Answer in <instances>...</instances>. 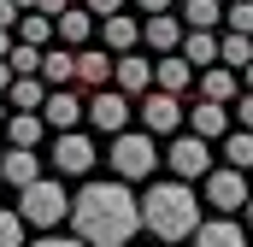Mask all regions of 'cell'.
Here are the masks:
<instances>
[{
    "mask_svg": "<svg viewBox=\"0 0 253 247\" xmlns=\"http://www.w3.org/2000/svg\"><path fill=\"white\" fill-rule=\"evenodd\" d=\"M65 6H77V0H36V12H42V18H59Z\"/></svg>",
    "mask_w": 253,
    "mask_h": 247,
    "instance_id": "34",
    "label": "cell"
},
{
    "mask_svg": "<svg viewBox=\"0 0 253 247\" xmlns=\"http://www.w3.org/2000/svg\"><path fill=\"white\" fill-rule=\"evenodd\" d=\"M71 230L83 247H129L141 230V194H129V183H83L71 194Z\"/></svg>",
    "mask_w": 253,
    "mask_h": 247,
    "instance_id": "1",
    "label": "cell"
},
{
    "mask_svg": "<svg viewBox=\"0 0 253 247\" xmlns=\"http://www.w3.org/2000/svg\"><path fill=\"white\" fill-rule=\"evenodd\" d=\"M165 165L177 171V183H194V177H206L212 171V141H200V135H177L171 147H165Z\"/></svg>",
    "mask_w": 253,
    "mask_h": 247,
    "instance_id": "8",
    "label": "cell"
},
{
    "mask_svg": "<svg viewBox=\"0 0 253 247\" xmlns=\"http://www.w3.org/2000/svg\"><path fill=\"white\" fill-rule=\"evenodd\" d=\"M129 6H135V12H147V18H153V12H171V0H129Z\"/></svg>",
    "mask_w": 253,
    "mask_h": 247,
    "instance_id": "37",
    "label": "cell"
},
{
    "mask_svg": "<svg viewBox=\"0 0 253 247\" xmlns=\"http://www.w3.org/2000/svg\"><path fill=\"white\" fill-rule=\"evenodd\" d=\"M112 65H118V53L106 59V47H77V82L94 94V88H112Z\"/></svg>",
    "mask_w": 253,
    "mask_h": 247,
    "instance_id": "15",
    "label": "cell"
},
{
    "mask_svg": "<svg viewBox=\"0 0 253 247\" xmlns=\"http://www.w3.org/2000/svg\"><path fill=\"white\" fill-rule=\"evenodd\" d=\"M112 171H118V183H141V177H153V165L165 159L159 147H153V135L147 129H118L112 135Z\"/></svg>",
    "mask_w": 253,
    "mask_h": 247,
    "instance_id": "3",
    "label": "cell"
},
{
    "mask_svg": "<svg viewBox=\"0 0 253 247\" xmlns=\"http://www.w3.org/2000/svg\"><path fill=\"white\" fill-rule=\"evenodd\" d=\"M129 112H135V100H129V94H118V88H94V94H83V118L94 124L100 135L129 129Z\"/></svg>",
    "mask_w": 253,
    "mask_h": 247,
    "instance_id": "6",
    "label": "cell"
},
{
    "mask_svg": "<svg viewBox=\"0 0 253 247\" xmlns=\"http://www.w3.org/2000/svg\"><path fill=\"white\" fill-rule=\"evenodd\" d=\"M183 30H218L224 24V0H183Z\"/></svg>",
    "mask_w": 253,
    "mask_h": 247,
    "instance_id": "25",
    "label": "cell"
},
{
    "mask_svg": "<svg viewBox=\"0 0 253 247\" xmlns=\"http://www.w3.org/2000/svg\"><path fill=\"white\" fill-rule=\"evenodd\" d=\"M248 224H253V194H248Z\"/></svg>",
    "mask_w": 253,
    "mask_h": 247,
    "instance_id": "42",
    "label": "cell"
},
{
    "mask_svg": "<svg viewBox=\"0 0 253 247\" xmlns=\"http://www.w3.org/2000/svg\"><path fill=\"white\" fill-rule=\"evenodd\" d=\"M253 59V36H218V65H230V71H242V65Z\"/></svg>",
    "mask_w": 253,
    "mask_h": 247,
    "instance_id": "27",
    "label": "cell"
},
{
    "mask_svg": "<svg viewBox=\"0 0 253 247\" xmlns=\"http://www.w3.org/2000/svg\"><path fill=\"white\" fill-rule=\"evenodd\" d=\"M194 82V65L183 59V53H159L153 59V88H165V94H183Z\"/></svg>",
    "mask_w": 253,
    "mask_h": 247,
    "instance_id": "20",
    "label": "cell"
},
{
    "mask_svg": "<svg viewBox=\"0 0 253 247\" xmlns=\"http://www.w3.org/2000/svg\"><path fill=\"white\" fill-rule=\"evenodd\" d=\"M0 247H24V218L0 206Z\"/></svg>",
    "mask_w": 253,
    "mask_h": 247,
    "instance_id": "31",
    "label": "cell"
},
{
    "mask_svg": "<svg viewBox=\"0 0 253 247\" xmlns=\"http://www.w3.org/2000/svg\"><path fill=\"white\" fill-rule=\"evenodd\" d=\"M53 171L59 177H88L94 171V141L83 135V129H65V135H53Z\"/></svg>",
    "mask_w": 253,
    "mask_h": 247,
    "instance_id": "9",
    "label": "cell"
},
{
    "mask_svg": "<svg viewBox=\"0 0 253 247\" xmlns=\"http://www.w3.org/2000/svg\"><path fill=\"white\" fill-rule=\"evenodd\" d=\"M141 230H153L159 242H189L200 230V200L189 183H153L141 194Z\"/></svg>",
    "mask_w": 253,
    "mask_h": 247,
    "instance_id": "2",
    "label": "cell"
},
{
    "mask_svg": "<svg viewBox=\"0 0 253 247\" xmlns=\"http://www.w3.org/2000/svg\"><path fill=\"white\" fill-rule=\"evenodd\" d=\"M47 171H42V153H30V147H6L0 153V188H30L42 183Z\"/></svg>",
    "mask_w": 253,
    "mask_h": 247,
    "instance_id": "11",
    "label": "cell"
},
{
    "mask_svg": "<svg viewBox=\"0 0 253 247\" xmlns=\"http://www.w3.org/2000/svg\"><path fill=\"white\" fill-rule=\"evenodd\" d=\"M224 30L230 36H253V0H230L224 6Z\"/></svg>",
    "mask_w": 253,
    "mask_h": 247,
    "instance_id": "30",
    "label": "cell"
},
{
    "mask_svg": "<svg viewBox=\"0 0 253 247\" xmlns=\"http://www.w3.org/2000/svg\"><path fill=\"white\" fill-rule=\"evenodd\" d=\"M194 82H200V100H218V106H230L242 94V77L230 65H206V71H194Z\"/></svg>",
    "mask_w": 253,
    "mask_h": 247,
    "instance_id": "17",
    "label": "cell"
},
{
    "mask_svg": "<svg viewBox=\"0 0 253 247\" xmlns=\"http://www.w3.org/2000/svg\"><path fill=\"white\" fill-rule=\"evenodd\" d=\"M236 77H242V88H248V94H253V59L242 65V71H236Z\"/></svg>",
    "mask_w": 253,
    "mask_h": 247,
    "instance_id": "38",
    "label": "cell"
},
{
    "mask_svg": "<svg viewBox=\"0 0 253 247\" xmlns=\"http://www.w3.org/2000/svg\"><path fill=\"white\" fill-rule=\"evenodd\" d=\"M42 53H47V47H30V41H12V53H6V65H12V77H42Z\"/></svg>",
    "mask_w": 253,
    "mask_h": 247,
    "instance_id": "29",
    "label": "cell"
},
{
    "mask_svg": "<svg viewBox=\"0 0 253 247\" xmlns=\"http://www.w3.org/2000/svg\"><path fill=\"white\" fill-rule=\"evenodd\" d=\"M183 129L200 135V141H224L236 124H230V106H218V100H194L189 112H183Z\"/></svg>",
    "mask_w": 253,
    "mask_h": 247,
    "instance_id": "10",
    "label": "cell"
},
{
    "mask_svg": "<svg viewBox=\"0 0 253 247\" xmlns=\"http://www.w3.org/2000/svg\"><path fill=\"white\" fill-rule=\"evenodd\" d=\"M42 82H47V88H71V82H77V53L53 41V47L42 53Z\"/></svg>",
    "mask_w": 253,
    "mask_h": 247,
    "instance_id": "22",
    "label": "cell"
},
{
    "mask_svg": "<svg viewBox=\"0 0 253 247\" xmlns=\"http://www.w3.org/2000/svg\"><path fill=\"white\" fill-rule=\"evenodd\" d=\"M141 41H147L153 53H177V47H183V18H177V12H153V18L141 24Z\"/></svg>",
    "mask_w": 253,
    "mask_h": 247,
    "instance_id": "16",
    "label": "cell"
},
{
    "mask_svg": "<svg viewBox=\"0 0 253 247\" xmlns=\"http://www.w3.org/2000/svg\"><path fill=\"white\" fill-rule=\"evenodd\" d=\"M194 71H206V65H218V30H183V47H177Z\"/></svg>",
    "mask_w": 253,
    "mask_h": 247,
    "instance_id": "23",
    "label": "cell"
},
{
    "mask_svg": "<svg viewBox=\"0 0 253 247\" xmlns=\"http://www.w3.org/2000/svg\"><path fill=\"white\" fill-rule=\"evenodd\" d=\"M83 6H88V18H94V24H100V18H112V12H124V0H83Z\"/></svg>",
    "mask_w": 253,
    "mask_h": 247,
    "instance_id": "33",
    "label": "cell"
},
{
    "mask_svg": "<svg viewBox=\"0 0 253 247\" xmlns=\"http://www.w3.org/2000/svg\"><path fill=\"white\" fill-rule=\"evenodd\" d=\"M135 112H141V129L159 141V135H183V112H189V106H183L177 94H165V88H147V94L135 100Z\"/></svg>",
    "mask_w": 253,
    "mask_h": 247,
    "instance_id": "5",
    "label": "cell"
},
{
    "mask_svg": "<svg viewBox=\"0 0 253 247\" xmlns=\"http://www.w3.org/2000/svg\"><path fill=\"white\" fill-rule=\"evenodd\" d=\"M230 124H236V129H253V94H248V88L230 100Z\"/></svg>",
    "mask_w": 253,
    "mask_h": 247,
    "instance_id": "32",
    "label": "cell"
},
{
    "mask_svg": "<svg viewBox=\"0 0 253 247\" xmlns=\"http://www.w3.org/2000/svg\"><path fill=\"white\" fill-rule=\"evenodd\" d=\"M194 247H248V230L236 224V218H212V224H200L189 236Z\"/></svg>",
    "mask_w": 253,
    "mask_h": 247,
    "instance_id": "21",
    "label": "cell"
},
{
    "mask_svg": "<svg viewBox=\"0 0 253 247\" xmlns=\"http://www.w3.org/2000/svg\"><path fill=\"white\" fill-rule=\"evenodd\" d=\"M42 100H47V82L42 77H12V88H6V106L12 112H42Z\"/></svg>",
    "mask_w": 253,
    "mask_h": 247,
    "instance_id": "24",
    "label": "cell"
},
{
    "mask_svg": "<svg viewBox=\"0 0 253 247\" xmlns=\"http://www.w3.org/2000/svg\"><path fill=\"white\" fill-rule=\"evenodd\" d=\"M0 129H6V135H0L6 147H30V153H36V147H42V135H47L42 112H12V118L0 124Z\"/></svg>",
    "mask_w": 253,
    "mask_h": 247,
    "instance_id": "19",
    "label": "cell"
},
{
    "mask_svg": "<svg viewBox=\"0 0 253 247\" xmlns=\"http://www.w3.org/2000/svg\"><path fill=\"white\" fill-rule=\"evenodd\" d=\"M18 218L24 224H42V230H53L59 218H71V194L59 188V177H42V183L18 188Z\"/></svg>",
    "mask_w": 253,
    "mask_h": 247,
    "instance_id": "4",
    "label": "cell"
},
{
    "mask_svg": "<svg viewBox=\"0 0 253 247\" xmlns=\"http://www.w3.org/2000/svg\"><path fill=\"white\" fill-rule=\"evenodd\" d=\"M224 6H230V0H224Z\"/></svg>",
    "mask_w": 253,
    "mask_h": 247,
    "instance_id": "44",
    "label": "cell"
},
{
    "mask_svg": "<svg viewBox=\"0 0 253 247\" xmlns=\"http://www.w3.org/2000/svg\"><path fill=\"white\" fill-rule=\"evenodd\" d=\"M0 153H6V141H0Z\"/></svg>",
    "mask_w": 253,
    "mask_h": 247,
    "instance_id": "43",
    "label": "cell"
},
{
    "mask_svg": "<svg viewBox=\"0 0 253 247\" xmlns=\"http://www.w3.org/2000/svg\"><path fill=\"white\" fill-rule=\"evenodd\" d=\"M77 118H83V94H71V88H47V100H42V124H47L53 135H65V129H77Z\"/></svg>",
    "mask_w": 253,
    "mask_h": 247,
    "instance_id": "13",
    "label": "cell"
},
{
    "mask_svg": "<svg viewBox=\"0 0 253 247\" xmlns=\"http://www.w3.org/2000/svg\"><path fill=\"white\" fill-rule=\"evenodd\" d=\"M6 53H12V30H0V59H6Z\"/></svg>",
    "mask_w": 253,
    "mask_h": 247,
    "instance_id": "40",
    "label": "cell"
},
{
    "mask_svg": "<svg viewBox=\"0 0 253 247\" xmlns=\"http://www.w3.org/2000/svg\"><path fill=\"white\" fill-rule=\"evenodd\" d=\"M200 188H206V206H212V212H224V218L248 206V171L218 165V171H206V177H200Z\"/></svg>",
    "mask_w": 253,
    "mask_h": 247,
    "instance_id": "7",
    "label": "cell"
},
{
    "mask_svg": "<svg viewBox=\"0 0 253 247\" xmlns=\"http://www.w3.org/2000/svg\"><path fill=\"white\" fill-rule=\"evenodd\" d=\"M112 88L129 94V100H141V94L153 88V59H141V53H118V65H112Z\"/></svg>",
    "mask_w": 253,
    "mask_h": 247,
    "instance_id": "12",
    "label": "cell"
},
{
    "mask_svg": "<svg viewBox=\"0 0 253 247\" xmlns=\"http://www.w3.org/2000/svg\"><path fill=\"white\" fill-rule=\"evenodd\" d=\"M6 88H12V65L0 59V94H6Z\"/></svg>",
    "mask_w": 253,
    "mask_h": 247,
    "instance_id": "39",
    "label": "cell"
},
{
    "mask_svg": "<svg viewBox=\"0 0 253 247\" xmlns=\"http://www.w3.org/2000/svg\"><path fill=\"white\" fill-rule=\"evenodd\" d=\"M6 118H12V106H6V94H0V124H6Z\"/></svg>",
    "mask_w": 253,
    "mask_h": 247,
    "instance_id": "41",
    "label": "cell"
},
{
    "mask_svg": "<svg viewBox=\"0 0 253 247\" xmlns=\"http://www.w3.org/2000/svg\"><path fill=\"white\" fill-rule=\"evenodd\" d=\"M88 36H94V18H88V6H83V0H77V6H65L59 18H53V41L71 47V53H77V47H88Z\"/></svg>",
    "mask_w": 253,
    "mask_h": 247,
    "instance_id": "14",
    "label": "cell"
},
{
    "mask_svg": "<svg viewBox=\"0 0 253 247\" xmlns=\"http://www.w3.org/2000/svg\"><path fill=\"white\" fill-rule=\"evenodd\" d=\"M94 30H100L106 53H135V41H141V24H135L129 12H112V18H100Z\"/></svg>",
    "mask_w": 253,
    "mask_h": 247,
    "instance_id": "18",
    "label": "cell"
},
{
    "mask_svg": "<svg viewBox=\"0 0 253 247\" xmlns=\"http://www.w3.org/2000/svg\"><path fill=\"white\" fill-rule=\"evenodd\" d=\"M18 18H24V12H18V6H12V0H0V30H12V24H18Z\"/></svg>",
    "mask_w": 253,
    "mask_h": 247,
    "instance_id": "36",
    "label": "cell"
},
{
    "mask_svg": "<svg viewBox=\"0 0 253 247\" xmlns=\"http://www.w3.org/2000/svg\"><path fill=\"white\" fill-rule=\"evenodd\" d=\"M218 153H224L230 171H253V129H230V135L218 141Z\"/></svg>",
    "mask_w": 253,
    "mask_h": 247,
    "instance_id": "26",
    "label": "cell"
},
{
    "mask_svg": "<svg viewBox=\"0 0 253 247\" xmlns=\"http://www.w3.org/2000/svg\"><path fill=\"white\" fill-rule=\"evenodd\" d=\"M18 41H30V47H53V18L24 12V18H18Z\"/></svg>",
    "mask_w": 253,
    "mask_h": 247,
    "instance_id": "28",
    "label": "cell"
},
{
    "mask_svg": "<svg viewBox=\"0 0 253 247\" xmlns=\"http://www.w3.org/2000/svg\"><path fill=\"white\" fill-rule=\"evenodd\" d=\"M30 247H83L77 236H42V242H30Z\"/></svg>",
    "mask_w": 253,
    "mask_h": 247,
    "instance_id": "35",
    "label": "cell"
}]
</instances>
